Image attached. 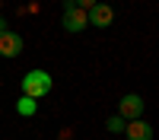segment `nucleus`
<instances>
[{"mask_svg":"<svg viewBox=\"0 0 159 140\" xmlns=\"http://www.w3.org/2000/svg\"><path fill=\"white\" fill-rule=\"evenodd\" d=\"M51 93V76L45 70H29L22 76V96H29V99H45Z\"/></svg>","mask_w":159,"mask_h":140,"instance_id":"obj_1","label":"nucleus"},{"mask_svg":"<svg viewBox=\"0 0 159 140\" xmlns=\"http://www.w3.org/2000/svg\"><path fill=\"white\" fill-rule=\"evenodd\" d=\"M64 29L67 32H83L86 25H89V13L86 10H80L73 0H64Z\"/></svg>","mask_w":159,"mask_h":140,"instance_id":"obj_2","label":"nucleus"},{"mask_svg":"<svg viewBox=\"0 0 159 140\" xmlns=\"http://www.w3.org/2000/svg\"><path fill=\"white\" fill-rule=\"evenodd\" d=\"M118 118H124V121H137V118H143V99H140L137 93L121 96V102H118Z\"/></svg>","mask_w":159,"mask_h":140,"instance_id":"obj_3","label":"nucleus"},{"mask_svg":"<svg viewBox=\"0 0 159 140\" xmlns=\"http://www.w3.org/2000/svg\"><path fill=\"white\" fill-rule=\"evenodd\" d=\"M0 54L3 57H19L22 54V38L16 35V32H0Z\"/></svg>","mask_w":159,"mask_h":140,"instance_id":"obj_4","label":"nucleus"},{"mask_svg":"<svg viewBox=\"0 0 159 140\" xmlns=\"http://www.w3.org/2000/svg\"><path fill=\"white\" fill-rule=\"evenodd\" d=\"M124 134H127V140H153V127L143 118H137V121H127L124 124Z\"/></svg>","mask_w":159,"mask_h":140,"instance_id":"obj_5","label":"nucleus"},{"mask_svg":"<svg viewBox=\"0 0 159 140\" xmlns=\"http://www.w3.org/2000/svg\"><path fill=\"white\" fill-rule=\"evenodd\" d=\"M111 19H115V10H111L108 3H96V7L89 10V22H92V25H99V29L111 25Z\"/></svg>","mask_w":159,"mask_h":140,"instance_id":"obj_6","label":"nucleus"},{"mask_svg":"<svg viewBox=\"0 0 159 140\" xmlns=\"http://www.w3.org/2000/svg\"><path fill=\"white\" fill-rule=\"evenodd\" d=\"M35 108H38V105H35V99H29V96H19V99H16V111L22 115V118H32Z\"/></svg>","mask_w":159,"mask_h":140,"instance_id":"obj_7","label":"nucleus"},{"mask_svg":"<svg viewBox=\"0 0 159 140\" xmlns=\"http://www.w3.org/2000/svg\"><path fill=\"white\" fill-rule=\"evenodd\" d=\"M105 127H108V131H124V118H118V115H111V118L105 121Z\"/></svg>","mask_w":159,"mask_h":140,"instance_id":"obj_8","label":"nucleus"},{"mask_svg":"<svg viewBox=\"0 0 159 140\" xmlns=\"http://www.w3.org/2000/svg\"><path fill=\"white\" fill-rule=\"evenodd\" d=\"M73 3H76L80 10H86V13H89L92 7H96V3H99V0H73Z\"/></svg>","mask_w":159,"mask_h":140,"instance_id":"obj_9","label":"nucleus"},{"mask_svg":"<svg viewBox=\"0 0 159 140\" xmlns=\"http://www.w3.org/2000/svg\"><path fill=\"white\" fill-rule=\"evenodd\" d=\"M0 32H7V22H3V16H0Z\"/></svg>","mask_w":159,"mask_h":140,"instance_id":"obj_10","label":"nucleus"}]
</instances>
